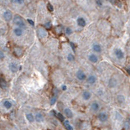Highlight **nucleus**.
Segmentation results:
<instances>
[{
	"instance_id": "nucleus-1",
	"label": "nucleus",
	"mask_w": 130,
	"mask_h": 130,
	"mask_svg": "<svg viewBox=\"0 0 130 130\" xmlns=\"http://www.w3.org/2000/svg\"><path fill=\"white\" fill-rule=\"evenodd\" d=\"M13 24L16 25L17 27H19V28L22 29H25L26 28V25H25V20L23 19V18L19 15H16V16L13 17Z\"/></svg>"
},
{
	"instance_id": "nucleus-2",
	"label": "nucleus",
	"mask_w": 130,
	"mask_h": 130,
	"mask_svg": "<svg viewBox=\"0 0 130 130\" xmlns=\"http://www.w3.org/2000/svg\"><path fill=\"white\" fill-rule=\"evenodd\" d=\"M97 119H98L99 122L102 123V124L107 123V121H108V114H107V112H105V111H102V112H99L98 115H97Z\"/></svg>"
},
{
	"instance_id": "nucleus-3",
	"label": "nucleus",
	"mask_w": 130,
	"mask_h": 130,
	"mask_svg": "<svg viewBox=\"0 0 130 130\" xmlns=\"http://www.w3.org/2000/svg\"><path fill=\"white\" fill-rule=\"evenodd\" d=\"M76 77L78 81H84L87 80V76L86 75V73L84 72V71H82V70H78V71H76Z\"/></svg>"
},
{
	"instance_id": "nucleus-4",
	"label": "nucleus",
	"mask_w": 130,
	"mask_h": 130,
	"mask_svg": "<svg viewBox=\"0 0 130 130\" xmlns=\"http://www.w3.org/2000/svg\"><path fill=\"white\" fill-rule=\"evenodd\" d=\"M100 108H101V105L97 101H93L92 102V103L90 104V109L92 112H97L100 111Z\"/></svg>"
},
{
	"instance_id": "nucleus-5",
	"label": "nucleus",
	"mask_w": 130,
	"mask_h": 130,
	"mask_svg": "<svg viewBox=\"0 0 130 130\" xmlns=\"http://www.w3.org/2000/svg\"><path fill=\"white\" fill-rule=\"evenodd\" d=\"M114 55H115L116 58L118 60H123L124 58V52L120 48H117L114 50Z\"/></svg>"
},
{
	"instance_id": "nucleus-6",
	"label": "nucleus",
	"mask_w": 130,
	"mask_h": 130,
	"mask_svg": "<svg viewBox=\"0 0 130 130\" xmlns=\"http://www.w3.org/2000/svg\"><path fill=\"white\" fill-rule=\"evenodd\" d=\"M116 102L117 103H118L119 105H123V104L125 103L126 102V97L124 94H118L116 97Z\"/></svg>"
},
{
	"instance_id": "nucleus-7",
	"label": "nucleus",
	"mask_w": 130,
	"mask_h": 130,
	"mask_svg": "<svg viewBox=\"0 0 130 130\" xmlns=\"http://www.w3.org/2000/svg\"><path fill=\"white\" fill-rule=\"evenodd\" d=\"M86 81L89 85H95L96 83H97V79L95 75H89V76H87Z\"/></svg>"
},
{
	"instance_id": "nucleus-8",
	"label": "nucleus",
	"mask_w": 130,
	"mask_h": 130,
	"mask_svg": "<svg viewBox=\"0 0 130 130\" xmlns=\"http://www.w3.org/2000/svg\"><path fill=\"white\" fill-rule=\"evenodd\" d=\"M63 112H64V115L66 116L67 118H72L74 117V113H73V111L71 110L69 107H66L63 110Z\"/></svg>"
},
{
	"instance_id": "nucleus-9",
	"label": "nucleus",
	"mask_w": 130,
	"mask_h": 130,
	"mask_svg": "<svg viewBox=\"0 0 130 130\" xmlns=\"http://www.w3.org/2000/svg\"><path fill=\"white\" fill-rule=\"evenodd\" d=\"M35 119L37 123H43L44 121V116L42 112H37L35 114Z\"/></svg>"
},
{
	"instance_id": "nucleus-10",
	"label": "nucleus",
	"mask_w": 130,
	"mask_h": 130,
	"mask_svg": "<svg viewBox=\"0 0 130 130\" xmlns=\"http://www.w3.org/2000/svg\"><path fill=\"white\" fill-rule=\"evenodd\" d=\"M88 60L90 62L95 64V63L98 62L99 58H98V56H97V54H95V53H91V54L88 56Z\"/></svg>"
},
{
	"instance_id": "nucleus-11",
	"label": "nucleus",
	"mask_w": 130,
	"mask_h": 130,
	"mask_svg": "<svg viewBox=\"0 0 130 130\" xmlns=\"http://www.w3.org/2000/svg\"><path fill=\"white\" fill-rule=\"evenodd\" d=\"M3 18L6 21H10L13 19V13L10 10H5L3 12Z\"/></svg>"
},
{
	"instance_id": "nucleus-12",
	"label": "nucleus",
	"mask_w": 130,
	"mask_h": 130,
	"mask_svg": "<svg viewBox=\"0 0 130 130\" xmlns=\"http://www.w3.org/2000/svg\"><path fill=\"white\" fill-rule=\"evenodd\" d=\"M13 33L15 36L20 37V36H22L24 34V29L19 28V27H16V28H14L13 30Z\"/></svg>"
},
{
	"instance_id": "nucleus-13",
	"label": "nucleus",
	"mask_w": 130,
	"mask_h": 130,
	"mask_svg": "<svg viewBox=\"0 0 130 130\" xmlns=\"http://www.w3.org/2000/svg\"><path fill=\"white\" fill-rule=\"evenodd\" d=\"M81 97H82V99L84 101H89L92 98V93H91L89 91L85 90L83 91L82 93H81Z\"/></svg>"
},
{
	"instance_id": "nucleus-14",
	"label": "nucleus",
	"mask_w": 130,
	"mask_h": 130,
	"mask_svg": "<svg viewBox=\"0 0 130 130\" xmlns=\"http://www.w3.org/2000/svg\"><path fill=\"white\" fill-rule=\"evenodd\" d=\"M8 68H9L10 71L13 73H16L17 71H19V67L18 66V65L16 64L15 62H11L9 64V66H8Z\"/></svg>"
},
{
	"instance_id": "nucleus-15",
	"label": "nucleus",
	"mask_w": 130,
	"mask_h": 130,
	"mask_svg": "<svg viewBox=\"0 0 130 130\" xmlns=\"http://www.w3.org/2000/svg\"><path fill=\"white\" fill-rule=\"evenodd\" d=\"M37 34H38L39 37L40 38H45L46 36H47L48 33L47 31H46L45 30H44V28H39L38 30H37Z\"/></svg>"
},
{
	"instance_id": "nucleus-16",
	"label": "nucleus",
	"mask_w": 130,
	"mask_h": 130,
	"mask_svg": "<svg viewBox=\"0 0 130 130\" xmlns=\"http://www.w3.org/2000/svg\"><path fill=\"white\" fill-rule=\"evenodd\" d=\"M92 50H93L95 53H98L99 54V53H101L102 51V48L100 44H97V43L93 44L92 46Z\"/></svg>"
},
{
	"instance_id": "nucleus-17",
	"label": "nucleus",
	"mask_w": 130,
	"mask_h": 130,
	"mask_svg": "<svg viewBox=\"0 0 130 130\" xmlns=\"http://www.w3.org/2000/svg\"><path fill=\"white\" fill-rule=\"evenodd\" d=\"M3 107L6 110H10V109L13 108V103L9 100H4L3 102Z\"/></svg>"
},
{
	"instance_id": "nucleus-18",
	"label": "nucleus",
	"mask_w": 130,
	"mask_h": 130,
	"mask_svg": "<svg viewBox=\"0 0 130 130\" xmlns=\"http://www.w3.org/2000/svg\"><path fill=\"white\" fill-rule=\"evenodd\" d=\"M76 24H77V25L79 27H85L87 25V21L84 18L79 17V18H77V19H76Z\"/></svg>"
},
{
	"instance_id": "nucleus-19",
	"label": "nucleus",
	"mask_w": 130,
	"mask_h": 130,
	"mask_svg": "<svg viewBox=\"0 0 130 130\" xmlns=\"http://www.w3.org/2000/svg\"><path fill=\"white\" fill-rule=\"evenodd\" d=\"M118 86V80L114 77H111L108 81V87L110 88H115Z\"/></svg>"
},
{
	"instance_id": "nucleus-20",
	"label": "nucleus",
	"mask_w": 130,
	"mask_h": 130,
	"mask_svg": "<svg viewBox=\"0 0 130 130\" xmlns=\"http://www.w3.org/2000/svg\"><path fill=\"white\" fill-rule=\"evenodd\" d=\"M25 118H26V119L30 123H34L35 121V115H34L33 113H31V112H28V113H26V115H25Z\"/></svg>"
},
{
	"instance_id": "nucleus-21",
	"label": "nucleus",
	"mask_w": 130,
	"mask_h": 130,
	"mask_svg": "<svg viewBox=\"0 0 130 130\" xmlns=\"http://www.w3.org/2000/svg\"><path fill=\"white\" fill-rule=\"evenodd\" d=\"M63 125H64L66 130H73V127L71 124H70L69 120H65L63 122Z\"/></svg>"
},
{
	"instance_id": "nucleus-22",
	"label": "nucleus",
	"mask_w": 130,
	"mask_h": 130,
	"mask_svg": "<svg viewBox=\"0 0 130 130\" xmlns=\"http://www.w3.org/2000/svg\"><path fill=\"white\" fill-rule=\"evenodd\" d=\"M13 51H14V54L16 55L17 56H19V57L23 55V50H22L20 47H15Z\"/></svg>"
},
{
	"instance_id": "nucleus-23",
	"label": "nucleus",
	"mask_w": 130,
	"mask_h": 130,
	"mask_svg": "<svg viewBox=\"0 0 130 130\" xmlns=\"http://www.w3.org/2000/svg\"><path fill=\"white\" fill-rule=\"evenodd\" d=\"M0 87H2L3 89H5L7 87V81L2 77H0Z\"/></svg>"
},
{
	"instance_id": "nucleus-24",
	"label": "nucleus",
	"mask_w": 130,
	"mask_h": 130,
	"mask_svg": "<svg viewBox=\"0 0 130 130\" xmlns=\"http://www.w3.org/2000/svg\"><path fill=\"white\" fill-rule=\"evenodd\" d=\"M67 61L69 62H73L75 61V56L72 54V53H69L67 55Z\"/></svg>"
},
{
	"instance_id": "nucleus-25",
	"label": "nucleus",
	"mask_w": 130,
	"mask_h": 130,
	"mask_svg": "<svg viewBox=\"0 0 130 130\" xmlns=\"http://www.w3.org/2000/svg\"><path fill=\"white\" fill-rule=\"evenodd\" d=\"M65 33H66V35H71V34L73 33V31H72V30H71V28L66 27V28L65 29Z\"/></svg>"
},
{
	"instance_id": "nucleus-26",
	"label": "nucleus",
	"mask_w": 130,
	"mask_h": 130,
	"mask_svg": "<svg viewBox=\"0 0 130 130\" xmlns=\"http://www.w3.org/2000/svg\"><path fill=\"white\" fill-rule=\"evenodd\" d=\"M56 117H57L58 118H59V120H61V122H64V121L66 120V119H65V118H64V116H63L61 113H60V112L56 114Z\"/></svg>"
},
{
	"instance_id": "nucleus-27",
	"label": "nucleus",
	"mask_w": 130,
	"mask_h": 130,
	"mask_svg": "<svg viewBox=\"0 0 130 130\" xmlns=\"http://www.w3.org/2000/svg\"><path fill=\"white\" fill-rule=\"evenodd\" d=\"M56 101H57V98H56V96H54V97H51V99H50V105H54L55 103L56 102Z\"/></svg>"
},
{
	"instance_id": "nucleus-28",
	"label": "nucleus",
	"mask_w": 130,
	"mask_h": 130,
	"mask_svg": "<svg viewBox=\"0 0 130 130\" xmlns=\"http://www.w3.org/2000/svg\"><path fill=\"white\" fill-rule=\"evenodd\" d=\"M11 2L14 3H18V4H23L25 0H11Z\"/></svg>"
},
{
	"instance_id": "nucleus-29",
	"label": "nucleus",
	"mask_w": 130,
	"mask_h": 130,
	"mask_svg": "<svg viewBox=\"0 0 130 130\" xmlns=\"http://www.w3.org/2000/svg\"><path fill=\"white\" fill-rule=\"evenodd\" d=\"M62 30H63L62 26H57L56 28V33H57V34H61V32H62Z\"/></svg>"
},
{
	"instance_id": "nucleus-30",
	"label": "nucleus",
	"mask_w": 130,
	"mask_h": 130,
	"mask_svg": "<svg viewBox=\"0 0 130 130\" xmlns=\"http://www.w3.org/2000/svg\"><path fill=\"white\" fill-rule=\"evenodd\" d=\"M95 1H96V3H97V5L98 7H102V4H103L102 0H95Z\"/></svg>"
},
{
	"instance_id": "nucleus-31",
	"label": "nucleus",
	"mask_w": 130,
	"mask_h": 130,
	"mask_svg": "<svg viewBox=\"0 0 130 130\" xmlns=\"http://www.w3.org/2000/svg\"><path fill=\"white\" fill-rule=\"evenodd\" d=\"M47 8H48V9H49V11H50V12H52L53 10H54V8H53V6L50 4V3H48Z\"/></svg>"
},
{
	"instance_id": "nucleus-32",
	"label": "nucleus",
	"mask_w": 130,
	"mask_h": 130,
	"mask_svg": "<svg viewBox=\"0 0 130 130\" xmlns=\"http://www.w3.org/2000/svg\"><path fill=\"white\" fill-rule=\"evenodd\" d=\"M4 58H5L4 53H3V51H2L1 50H0V60H3Z\"/></svg>"
},
{
	"instance_id": "nucleus-33",
	"label": "nucleus",
	"mask_w": 130,
	"mask_h": 130,
	"mask_svg": "<svg viewBox=\"0 0 130 130\" xmlns=\"http://www.w3.org/2000/svg\"><path fill=\"white\" fill-rule=\"evenodd\" d=\"M27 21L29 22V24H30V25H32V26H35V22H34L32 19H27Z\"/></svg>"
},
{
	"instance_id": "nucleus-34",
	"label": "nucleus",
	"mask_w": 130,
	"mask_h": 130,
	"mask_svg": "<svg viewBox=\"0 0 130 130\" xmlns=\"http://www.w3.org/2000/svg\"><path fill=\"white\" fill-rule=\"evenodd\" d=\"M44 26H45L47 29H50L51 27V23L50 22H47V23L44 24Z\"/></svg>"
},
{
	"instance_id": "nucleus-35",
	"label": "nucleus",
	"mask_w": 130,
	"mask_h": 130,
	"mask_svg": "<svg viewBox=\"0 0 130 130\" xmlns=\"http://www.w3.org/2000/svg\"><path fill=\"white\" fill-rule=\"evenodd\" d=\"M61 89H62V91H66V89H67V86H66V85H62Z\"/></svg>"
},
{
	"instance_id": "nucleus-36",
	"label": "nucleus",
	"mask_w": 130,
	"mask_h": 130,
	"mask_svg": "<svg viewBox=\"0 0 130 130\" xmlns=\"http://www.w3.org/2000/svg\"><path fill=\"white\" fill-rule=\"evenodd\" d=\"M127 71H128V73H129V74L130 75V66L127 68Z\"/></svg>"
},
{
	"instance_id": "nucleus-37",
	"label": "nucleus",
	"mask_w": 130,
	"mask_h": 130,
	"mask_svg": "<svg viewBox=\"0 0 130 130\" xmlns=\"http://www.w3.org/2000/svg\"><path fill=\"white\" fill-rule=\"evenodd\" d=\"M129 124H130V117L129 118Z\"/></svg>"
},
{
	"instance_id": "nucleus-38",
	"label": "nucleus",
	"mask_w": 130,
	"mask_h": 130,
	"mask_svg": "<svg viewBox=\"0 0 130 130\" xmlns=\"http://www.w3.org/2000/svg\"><path fill=\"white\" fill-rule=\"evenodd\" d=\"M0 95H1V89H0Z\"/></svg>"
}]
</instances>
